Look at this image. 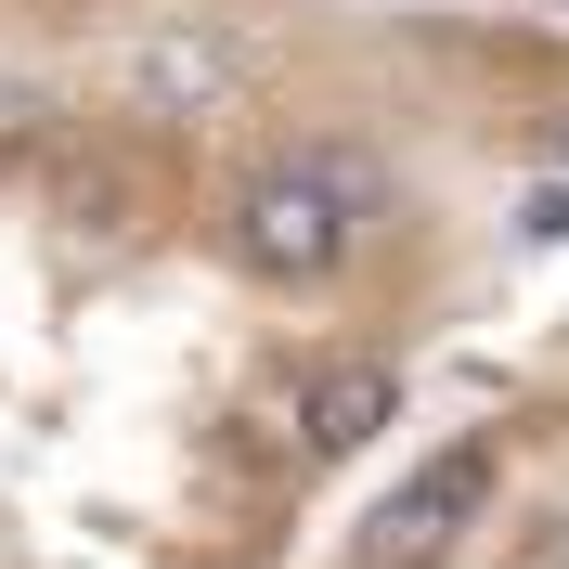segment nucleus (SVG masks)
<instances>
[{"label":"nucleus","instance_id":"f257e3e1","mask_svg":"<svg viewBox=\"0 0 569 569\" xmlns=\"http://www.w3.org/2000/svg\"><path fill=\"white\" fill-rule=\"evenodd\" d=\"M323 569H569V401L492 415L415 492H389Z\"/></svg>","mask_w":569,"mask_h":569}]
</instances>
